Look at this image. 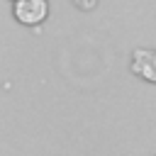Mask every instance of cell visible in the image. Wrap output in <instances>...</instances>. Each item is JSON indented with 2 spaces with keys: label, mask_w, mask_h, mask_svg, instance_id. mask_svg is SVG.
I'll list each match as a JSON object with an SVG mask.
<instances>
[{
  "label": "cell",
  "mask_w": 156,
  "mask_h": 156,
  "mask_svg": "<svg viewBox=\"0 0 156 156\" xmlns=\"http://www.w3.org/2000/svg\"><path fill=\"white\" fill-rule=\"evenodd\" d=\"M12 12L22 24H39L49 15V2L46 0H15Z\"/></svg>",
  "instance_id": "obj_1"
},
{
  "label": "cell",
  "mask_w": 156,
  "mask_h": 156,
  "mask_svg": "<svg viewBox=\"0 0 156 156\" xmlns=\"http://www.w3.org/2000/svg\"><path fill=\"white\" fill-rule=\"evenodd\" d=\"M95 2H98V0H73V5H78V7H83V10L95 7Z\"/></svg>",
  "instance_id": "obj_3"
},
{
  "label": "cell",
  "mask_w": 156,
  "mask_h": 156,
  "mask_svg": "<svg viewBox=\"0 0 156 156\" xmlns=\"http://www.w3.org/2000/svg\"><path fill=\"white\" fill-rule=\"evenodd\" d=\"M132 68H134L141 78L156 83V49H139V51H134V63H132Z\"/></svg>",
  "instance_id": "obj_2"
}]
</instances>
